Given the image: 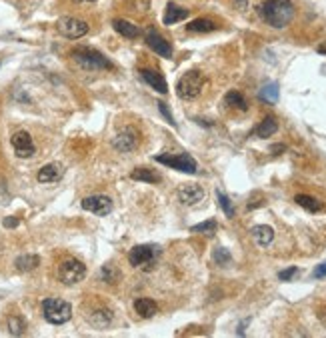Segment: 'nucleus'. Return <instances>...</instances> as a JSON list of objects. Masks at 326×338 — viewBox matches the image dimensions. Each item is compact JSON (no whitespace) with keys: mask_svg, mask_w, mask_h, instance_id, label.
<instances>
[{"mask_svg":"<svg viewBox=\"0 0 326 338\" xmlns=\"http://www.w3.org/2000/svg\"><path fill=\"white\" fill-rule=\"evenodd\" d=\"M260 14L266 20V25L272 28H284L290 25L294 16L292 0H264V4L260 6Z\"/></svg>","mask_w":326,"mask_h":338,"instance_id":"f257e3e1","label":"nucleus"},{"mask_svg":"<svg viewBox=\"0 0 326 338\" xmlns=\"http://www.w3.org/2000/svg\"><path fill=\"white\" fill-rule=\"evenodd\" d=\"M72 60L86 73H94V70H106L112 64L108 62L106 56H102L98 50L90 49V46H78L72 50Z\"/></svg>","mask_w":326,"mask_h":338,"instance_id":"f03ea898","label":"nucleus"},{"mask_svg":"<svg viewBox=\"0 0 326 338\" xmlns=\"http://www.w3.org/2000/svg\"><path fill=\"white\" fill-rule=\"evenodd\" d=\"M204 84H206V78L200 70H188L176 82V94L182 100H194L200 96Z\"/></svg>","mask_w":326,"mask_h":338,"instance_id":"7ed1b4c3","label":"nucleus"},{"mask_svg":"<svg viewBox=\"0 0 326 338\" xmlns=\"http://www.w3.org/2000/svg\"><path fill=\"white\" fill-rule=\"evenodd\" d=\"M42 314L50 324H64L72 318V306L62 298H46L42 302Z\"/></svg>","mask_w":326,"mask_h":338,"instance_id":"20e7f679","label":"nucleus"},{"mask_svg":"<svg viewBox=\"0 0 326 338\" xmlns=\"http://www.w3.org/2000/svg\"><path fill=\"white\" fill-rule=\"evenodd\" d=\"M84 276H86V266L76 258H66L58 266V280L66 286L78 284L80 280H84Z\"/></svg>","mask_w":326,"mask_h":338,"instance_id":"39448f33","label":"nucleus"},{"mask_svg":"<svg viewBox=\"0 0 326 338\" xmlns=\"http://www.w3.org/2000/svg\"><path fill=\"white\" fill-rule=\"evenodd\" d=\"M154 160L164 164V166L178 170V172H187V174H196V170H198L196 160L190 154H160Z\"/></svg>","mask_w":326,"mask_h":338,"instance_id":"423d86ee","label":"nucleus"},{"mask_svg":"<svg viewBox=\"0 0 326 338\" xmlns=\"http://www.w3.org/2000/svg\"><path fill=\"white\" fill-rule=\"evenodd\" d=\"M56 30H58L64 38L76 40V38H82V36L88 34V25H86L84 20L76 18V16H62V18H58V22H56Z\"/></svg>","mask_w":326,"mask_h":338,"instance_id":"0eeeda50","label":"nucleus"},{"mask_svg":"<svg viewBox=\"0 0 326 338\" xmlns=\"http://www.w3.org/2000/svg\"><path fill=\"white\" fill-rule=\"evenodd\" d=\"M80 204H82L84 210L92 212V214H96V216H106V214L112 212V200H110L108 196H104V194H92V196H86Z\"/></svg>","mask_w":326,"mask_h":338,"instance_id":"6e6552de","label":"nucleus"},{"mask_svg":"<svg viewBox=\"0 0 326 338\" xmlns=\"http://www.w3.org/2000/svg\"><path fill=\"white\" fill-rule=\"evenodd\" d=\"M10 142H12V148H14L16 156H20V158H30L34 154V150H36L34 142H32V136L26 130L14 132L12 138H10Z\"/></svg>","mask_w":326,"mask_h":338,"instance_id":"1a4fd4ad","label":"nucleus"},{"mask_svg":"<svg viewBox=\"0 0 326 338\" xmlns=\"http://www.w3.org/2000/svg\"><path fill=\"white\" fill-rule=\"evenodd\" d=\"M144 38H146L148 49L154 50L158 56H162V58H170V56H172V46H170V42L164 38L162 34H158L154 28H148Z\"/></svg>","mask_w":326,"mask_h":338,"instance_id":"9d476101","label":"nucleus"},{"mask_svg":"<svg viewBox=\"0 0 326 338\" xmlns=\"http://www.w3.org/2000/svg\"><path fill=\"white\" fill-rule=\"evenodd\" d=\"M156 254H158V250H156L154 246H146V244L134 246V248L128 252V262L132 266H136V268H142V266L150 264Z\"/></svg>","mask_w":326,"mask_h":338,"instance_id":"9b49d317","label":"nucleus"},{"mask_svg":"<svg viewBox=\"0 0 326 338\" xmlns=\"http://www.w3.org/2000/svg\"><path fill=\"white\" fill-rule=\"evenodd\" d=\"M176 194H178V200L187 206H194L204 198V190L198 184H182Z\"/></svg>","mask_w":326,"mask_h":338,"instance_id":"f8f14e48","label":"nucleus"},{"mask_svg":"<svg viewBox=\"0 0 326 338\" xmlns=\"http://www.w3.org/2000/svg\"><path fill=\"white\" fill-rule=\"evenodd\" d=\"M136 144H138V138H136L134 128L122 130L118 136H114V140H112V146L117 148L118 152H132V150L136 148Z\"/></svg>","mask_w":326,"mask_h":338,"instance_id":"ddd939ff","label":"nucleus"},{"mask_svg":"<svg viewBox=\"0 0 326 338\" xmlns=\"http://www.w3.org/2000/svg\"><path fill=\"white\" fill-rule=\"evenodd\" d=\"M62 174H64L62 164H58V162H50V164H44L42 168L38 170L36 180L42 182V184H52V182H58V180L62 178Z\"/></svg>","mask_w":326,"mask_h":338,"instance_id":"4468645a","label":"nucleus"},{"mask_svg":"<svg viewBox=\"0 0 326 338\" xmlns=\"http://www.w3.org/2000/svg\"><path fill=\"white\" fill-rule=\"evenodd\" d=\"M187 18H188L187 8H182V6L174 4V2H168L166 4V12H164V18H162V22L166 26H172L176 25V22H180V20H187Z\"/></svg>","mask_w":326,"mask_h":338,"instance_id":"2eb2a0df","label":"nucleus"},{"mask_svg":"<svg viewBox=\"0 0 326 338\" xmlns=\"http://www.w3.org/2000/svg\"><path fill=\"white\" fill-rule=\"evenodd\" d=\"M140 74H142V78H144L156 92H160V94H166V92H168V84H166V80H164V76L160 73L150 70V68H142Z\"/></svg>","mask_w":326,"mask_h":338,"instance_id":"dca6fc26","label":"nucleus"},{"mask_svg":"<svg viewBox=\"0 0 326 338\" xmlns=\"http://www.w3.org/2000/svg\"><path fill=\"white\" fill-rule=\"evenodd\" d=\"M250 234H252L254 242H257L258 246H262V248H266L270 242L274 240V230H272L270 226H266V224H257V226H252Z\"/></svg>","mask_w":326,"mask_h":338,"instance_id":"f3484780","label":"nucleus"},{"mask_svg":"<svg viewBox=\"0 0 326 338\" xmlns=\"http://www.w3.org/2000/svg\"><path fill=\"white\" fill-rule=\"evenodd\" d=\"M88 322L92 324L96 330H104V328L110 326V322H112V312H110L108 308H98V310H94V312L88 316Z\"/></svg>","mask_w":326,"mask_h":338,"instance_id":"a211bd4d","label":"nucleus"},{"mask_svg":"<svg viewBox=\"0 0 326 338\" xmlns=\"http://www.w3.org/2000/svg\"><path fill=\"white\" fill-rule=\"evenodd\" d=\"M134 310H136L140 318H152L154 314L158 312V306L150 298H138V300H134Z\"/></svg>","mask_w":326,"mask_h":338,"instance_id":"6ab92c4d","label":"nucleus"},{"mask_svg":"<svg viewBox=\"0 0 326 338\" xmlns=\"http://www.w3.org/2000/svg\"><path fill=\"white\" fill-rule=\"evenodd\" d=\"M224 104H226L228 108H232V110H238V112H246V110H248V102H246V98L242 96L238 90L226 92Z\"/></svg>","mask_w":326,"mask_h":338,"instance_id":"aec40b11","label":"nucleus"},{"mask_svg":"<svg viewBox=\"0 0 326 338\" xmlns=\"http://www.w3.org/2000/svg\"><path fill=\"white\" fill-rule=\"evenodd\" d=\"M276 130H278V122H276V118H274V116H266V118L257 126L254 132H257L258 138H268V136H272Z\"/></svg>","mask_w":326,"mask_h":338,"instance_id":"412c9836","label":"nucleus"},{"mask_svg":"<svg viewBox=\"0 0 326 338\" xmlns=\"http://www.w3.org/2000/svg\"><path fill=\"white\" fill-rule=\"evenodd\" d=\"M258 98H260L262 102H266V104H276V102H278V84H276V82L264 84V86L260 88V92H258Z\"/></svg>","mask_w":326,"mask_h":338,"instance_id":"4be33fe9","label":"nucleus"},{"mask_svg":"<svg viewBox=\"0 0 326 338\" xmlns=\"http://www.w3.org/2000/svg\"><path fill=\"white\" fill-rule=\"evenodd\" d=\"M112 26H114V30H117L118 34H122L124 38H136L140 32L136 25H132V22H128V20H120V18H117V20L112 22Z\"/></svg>","mask_w":326,"mask_h":338,"instance_id":"5701e85b","label":"nucleus"},{"mask_svg":"<svg viewBox=\"0 0 326 338\" xmlns=\"http://www.w3.org/2000/svg\"><path fill=\"white\" fill-rule=\"evenodd\" d=\"M216 28H218V25H216L214 20H210V18H196V20H192L190 25H187L188 32H200V34L212 32V30H216Z\"/></svg>","mask_w":326,"mask_h":338,"instance_id":"b1692460","label":"nucleus"},{"mask_svg":"<svg viewBox=\"0 0 326 338\" xmlns=\"http://www.w3.org/2000/svg\"><path fill=\"white\" fill-rule=\"evenodd\" d=\"M294 200H296L298 206H302L304 210H308V212H318L322 208V202L318 198H314V196H308V194H298Z\"/></svg>","mask_w":326,"mask_h":338,"instance_id":"393cba45","label":"nucleus"},{"mask_svg":"<svg viewBox=\"0 0 326 338\" xmlns=\"http://www.w3.org/2000/svg\"><path fill=\"white\" fill-rule=\"evenodd\" d=\"M16 268L20 270V272H28V270H34L36 266L40 264V258L36 256V254H24V256H18L16 258Z\"/></svg>","mask_w":326,"mask_h":338,"instance_id":"a878e982","label":"nucleus"},{"mask_svg":"<svg viewBox=\"0 0 326 338\" xmlns=\"http://www.w3.org/2000/svg\"><path fill=\"white\" fill-rule=\"evenodd\" d=\"M130 178H132V180H140V182H150V184H154V182H158V180H160V176H158L154 170H150V168H136V170H132Z\"/></svg>","mask_w":326,"mask_h":338,"instance_id":"bb28decb","label":"nucleus"},{"mask_svg":"<svg viewBox=\"0 0 326 338\" xmlns=\"http://www.w3.org/2000/svg\"><path fill=\"white\" fill-rule=\"evenodd\" d=\"M24 330H26L24 318H20V316H10L8 318V332L12 336H20V334H24Z\"/></svg>","mask_w":326,"mask_h":338,"instance_id":"cd10ccee","label":"nucleus"},{"mask_svg":"<svg viewBox=\"0 0 326 338\" xmlns=\"http://www.w3.org/2000/svg\"><path fill=\"white\" fill-rule=\"evenodd\" d=\"M216 198H218V204L222 206L224 214H226L228 218H232L234 216V206H232V202H230V198H228L224 192H220V190H216Z\"/></svg>","mask_w":326,"mask_h":338,"instance_id":"c85d7f7f","label":"nucleus"},{"mask_svg":"<svg viewBox=\"0 0 326 338\" xmlns=\"http://www.w3.org/2000/svg\"><path fill=\"white\" fill-rule=\"evenodd\" d=\"M214 230H216V220H206V222L194 224L190 228V232H198V234H212Z\"/></svg>","mask_w":326,"mask_h":338,"instance_id":"c756f323","label":"nucleus"},{"mask_svg":"<svg viewBox=\"0 0 326 338\" xmlns=\"http://www.w3.org/2000/svg\"><path fill=\"white\" fill-rule=\"evenodd\" d=\"M214 260H216L220 266H228L230 262H232V256H230V252H228L226 248L220 246V248L214 250Z\"/></svg>","mask_w":326,"mask_h":338,"instance_id":"7c9ffc66","label":"nucleus"},{"mask_svg":"<svg viewBox=\"0 0 326 338\" xmlns=\"http://www.w3.org/2000/svg\"><path fill=\"white\" fill-rule=\"evenodd\" d=\"M100 278L106 282H117L118 280V270L117 268H112L110 264H106V266H102V270H100Z\"/></svg>","mask_w":326,"mask_h":338,"instance_id":"2f4dec72","label":"nucleus"},{"mask_svg":"<svg viewBox=\"0 0 326 338\" xmlns=\"http://www.w3.org/2000/svg\"><path fill=\"white\" fill-rule=\"evenodd\" d=\"M296 274H298V268H296V266H290V268H286V270L278 272V278L282 280V282H288V280H292Z\"/></svg>","mask_w":326,"mask_h":338,"instance_id":"473e14b6","label":"nucleus"},{"mask_svg":"<svg viewBox=\"0 0 326 338\" xmlns=\"http://www.w3.org/2000/svg\"><path fill=\"white\" fill-rule=\"evenodd\" d=\"M130 6H132L136 12H148V8H150V0H132Z\"/></svg>","mask_w":326,"mask_h":338,"instance_id":"72a5a7b5","label":"nucleus"},{"mask_svg":"<svg viewBox=\"0 0 326 338\" xmlns=\"http://www.w3.org/2000/svg\"><path fill=\"white\" fill-rule=\"evenodd\" d=\"M158 108H160V112H162V114H164V118H166V120L170 122L172 126H176V120H174V116H172V112L168 110V106H166L164 102H158Z\"/></svg>","mask_w":326,"mask_h":338,"instance_id":"f704fd0d","label":"nucleus"},{"mask_svg":"<svg viewBox=\"0 0 326 338\" xmlns=\"http://www.w3.org/2000/svg\"><path fill=\"white\" fill-rule=\"evenodd\" d=\"M312 276H314V278H324L326 276V262L316 266V268H314V272H312Z\"/></svg>","mask_w":326,"mask_h":338,"instance_id":"c9c22d12","label":"nucleus"},{"mask_svg":"<svg viewBox=\"0 0 326 338\" xmlns=\"http://www.w3.org/2000/svg\"><path fill=\"white\" fill-rule=\"evenodd\" d=\"M4 226H6V228H16V226H18V218H4Z\"/></svg>","mask_w":326,"mask_h":338,"instance_id":"e433bc0d","label":"nucleus"},{"mask_svg":"<svg viewBox=\"0 0 326 338\" xmlns=\"http://www.w3.org/2000/svg\"><path fill=\"white\" fill-rule=\"evenodd\" d=\"M282 150H286V146L284 144H274L272 148H270V152H274V154H280Z\"/></svg>","mask_w":326,"mask_h":338,"instance_id":"4c0bfd02","label":"nucleus"},{"mask_svg":"<svg viewBox=\"0 0 326 338\" xmlns=\"http://www.w3.org/2000/svg\"><path fill=\"white\" fill-rule=\"evenodd\" d=\"M234 4H236L240 10H244V8L248 6V0H234Z\"/></svg>","mask_w":326,"mask_h":338,"instance_id":"58836bf2","label":"nucleus"},{"mask_svg":"<svg viewBox=\"0 0 326 338\" xmlns=\"http://www.w3.org/2000/svg\"><path fill=\"white\" fill-rule=\"evenodd\" d=\"M316 52H318V54H322V56H326V42L318 44V46H316Z\"/></svg>","mask_w":326,"mask_h":338,"instance_id":"ea45409f","label":"nucleus"},{"mask_svg":"<svg viewBox=\"0 0 326 338\" xmlns=\"http://www.w3.org/2000/svg\"><path fill=\"white\" fill-rule=\"evenodd\" d=\"M76 2H96V0H76Z\"/></svg>","mask_w":326,"mask_h":338,"instance_id":"a19ab883","label":"nucleus"}]
</instances>
